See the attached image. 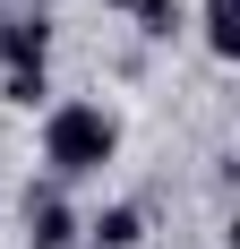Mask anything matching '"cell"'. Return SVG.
I'll list each match as a JSON object with an SVG mask.
<instances>
[{
    "label": "cell",
    "instance_id": "7",
    "mask_svg": "<svg viewBox=\"0 0 240 249\" xmlns=\"http://www.w3.org/2000/svg\"><path fill=\"white\" fill-rule=\"evenodd\" d=\"M206 43L232 52V0H206Z\"/></svg>",
    "mask_w": 240,
    "mask_h": 249
},
{
    "label": "cell",
    "instance_id": "6",
    "mask_svg": "<svg viewBox=\"0 0 240 249\" xmlns=\"http://www.w3.org/2000/svg\"><path fill=\"white\" fill-rule=\"evenodd\" d=\"M137 35L171 43V35H180V0H137Z\"/></svg>",
    "mask_w": 240,
    "mask_h": 249
},
{
    "label": "cell",
    "instance_id": "3",
    "mask_svg": "<svg viewBox=\"0 0 240 249\" xmlns=\"http://www.w3.org/2000/svg\"><path fill=\"white\" fill-rule=\"evenodd\" d=\"M51 52V9H9L0 18V69H43Z\"/></svg>",
    "mask_w": 240,
    "mask_h": 249
},
{
    "label": "cell",
    "instance_id": "8",
    "mask_svg": "<svg viewBox=\"0 0 240 249\" xmlns=\"http://www.w3.org/2000/svg\"><path fill=\"white\" fill-rule=\"evenodd\" d=\"M112 9H137V0H112Z\"/></svg>",
    "mask_w": 240,
    "mask_h": 249
},
{
    "label": "cell",
    "instance_id": "1",
    "mask_svg": "<svg viewBox=\"0 0 240 249\" xmlns=\"http://www.w3.org/2000/svg\"><path fill=\"white\" fill-rule=\"evenodd\" d=\"M112 155H120V121L95 95L43 103V163H51V180H86V172H103Z\"/></svg>",
    "mask_w": 240,
    "mask_h": 249
},
{
    "label": "cell",
    "instance_id": "4",
    "mask_svg": "<svg viewBox=\"0 0 240 249\" xmlns=\"http://www.w3.org/2000/svg\"><path fill=\"white\" fill-rule=\"evenodd\" d=\"M77 232H86V249H137L146 241V215L137 206H103L95 224H77Z\"/></svg>",
    "mask_w": 240,
    "mask_h": 249
},
{
    "label": "cell",
    "instance_id": "2",
    "mask_svg": "<svg viewBox=\"0 0 240 249\" xmlns=\"http://www.w3.org/2000/svg\"><path fill=\"white\" fill-rule=\"evenodd\" d=\"M17 215H26V241L34 249H77V215H69V198H60V180H26Z\"/></svg>",
    "mask_w": 240,
    "mask_h": 249
},
{
    "label": "cell",
    "instance_id": "5",
    "mask_svg": "<svg viewBox=\"0 0 240 249\" xmlns=\"http://www.w3.org/2000/svg\"><path fill=\"white\" fill-rule=\"evenodd\" d=\"M0 103H9V112H43V103H51V77L43 69H0Z\"/></svg>",
    "mask_w": 240,
    "mask_h": 249
}]
</instances>
